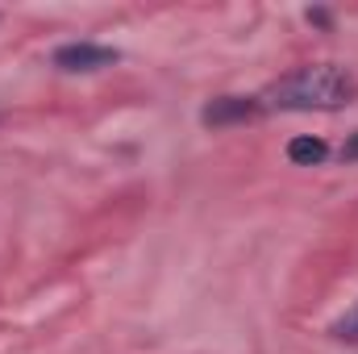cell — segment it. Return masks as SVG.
I'll use <instances>...</instances> for the list:
<instances>
[{
    "instance_id": "2",
    "label": "cell",
    "mask_w": 358,
    "mask_h": 354,
    "mask_svg": "<svg viewBox=\"0 0 358 354\" xmlns=\"http://www.w3.org/2000/svg\"><path fill=\"white\" fill-rule=\"evenodd\" d=\"M121 55L113 50V46H96V42H67V46H59L55 50V67L59 71H71V76H88V71H104V67H113Z\"/></svg>"
},
{
    "instance_id": "1",
    "label": "cell",
    "mask_w": 358,
    "mask_h": 354,
    "mask_svg": "<svg viewBox=\"0 0 358 354\" xmlns=\"http://www.w3.org/2000/svg\"><path fill=\"white\" fill-rule=\"evenodd\" d=\"M355 76L346 67H334V63H313V67H296L292 76L275 80L259 104L263 108H279V113H334V108H346L355 100Z\"/></svg>"
},
{
    "instance_id": "5",
    "label": "cell",
    "mask_w": 358,
    "mask_h": 354,
    "mask_svg": "<svg viewBox=\"0 0 358 354\" xmlns=\"http://www.w3.org/2000/svg\"><path fill=\"white\" fill-rule=\"evenodd\" d=\"M334 334H338V338H350V342H358V309H350L346 317H338V321H334Z\"/></svg>"
},
{
    "instance_id": "3",
    "label": "cell",
    "mask_w": 358,
    "mask_h": 354,
    "mask_svg": "<svg viewBox=\"0 0 358 354\" xmlns=\"http://www.w3.org/2000/svg\"><path fill=\"white\" fill-rule=\"evenodd\" d=\"M259 113H263L259 96H217L213 104H204L200 121H204V125H213V129H221V125L250 121V117H259Z\"/></svg>"
},
{
    "instance_id": "6",
    "label": "cell",
    "mask_w": 358,
    "mask_h": 354,
    "mask_svg": "<svg viewBox=\"0 0 358 354\" xmlns=\"http://www.w3.org/2000/svg\"><path fill=\"white\" fill-rule=\"evenodd\" d=\"M342 159H346V163H355V159H358V134L346 142V146H342Z\"/></svg>"
},
{
    "instance_id": "4",
    "label": "cell",
    "mask_w": 358,
    "mask_h": 354,
    "mask_svg": "<svg viewBox=\"0 0 358 354\" xmlns=\"http://www.w3.org/2000/svg\"><path fill=\"white\" fill-rule=\"evenodd\" d=\"M325 155H329L325 138L300 134V138H292V142H287V159H292V163H300V167H317V163H321Z\"/></svg>"
}]
</instances>
